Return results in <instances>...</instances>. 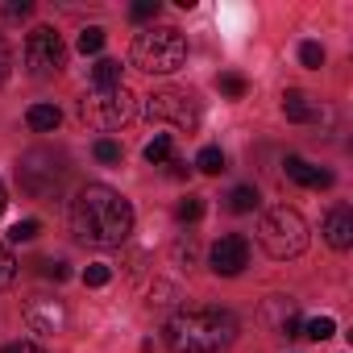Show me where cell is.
I'll return each instance as SVG.
<instances>
[{"mask_svg": "<svg viewBox=\"0 0 353 353\" xmlns=\"http://www.w3.org/2000/svg\"><path fill=\"white\" fill-rule=\"evenodd\" d=\"M71 233L83 245H121L133 233V204L108 183H88L71 200Z\"/></svg>", "mask_w": 353, "mask_h": 353, "instance_id": "6da1fadb", "label": "cell"}, {"mask_svg": "<svg viewBox=\"0 0 353 353\" xmlns=\"http://www.w3.org/2000/svg\"><path fill=\"white\" fill-rule=\"evenodd\" d=\"M237 332L241 324L225 307H188L166 320V345L174 353H225Z\"/></svg>", "mask_w": 353, "mask_h": 353, "instance_id": "7a4b0ae2", "label": "cell"}, {"mask_svg": "<svg viewBox=\"0 0 353 353\" xmlns=\"http://www.w3.org/2000/svg\"><path fill=\"white\" fill-rule=\"evenodd\" d=\"M67 179H71V162H67L63 150L34 145V150H26L21 162H17V183H21V192L34 196V200H59L63 188H67Z\"/></svg>", "mask_w": 353, "mask_h": 353, "instance_id": "3957f363", "label": "cell"}, {"mask_svg": "<svg viewBox=\"0 0 353 353\" xmlns=\"http://www.w3.org/2000/svg\"><path fill=\"white\" fill-rule=\"evenodd\" d=\"M129 59L145 75H170V71H179L188 63V42L174 26H150V30H141L133 38Z\"/></svg>", "mask_w": 353, "mask_h": 353, "instance_id": "277c9868", "label": "cell"}, {"mask_svg": "<svg viewBox=\"0 0 353 353\" xmlns=\"http://www.w3.org/2000/svg\"><path fill=\"white\" fill-rule=\"evenodd\" d=\"M258 241L262 250L274 258V262H287V258H299L307 250V221L295 212V208H270L258 225Z\"/></svg>", "mask_w": 353, "mask_h": 353, "instance_id": "5b68a950", "label": "cell"}, {"mask_svg": "<svg viewBox=\"0 0 353 353\" xmlns=\"http://www.w3.org/2000/svg\"><path fill=\"white\" fill-rule=\"evenodd\" d=\"M79 117H83V125H92V129H100V133H112V129H121L129 117H133V96H129V88L121 83V88H92L83 100H79Z\"/></svg>", "mask_w": 353, "mask_h": 353, "instance_id": "8992f818", "label": "cell"}, {"mask_svg": "<svg viewBox=\"0 0 353 353\" xmlns=\"http://www.w3.org/2000/svg\"><path fill=\"white\" fill-rule=\"evenodd\" d=\"M145 117L150 121H162V125H174V129H196L200 125V108L188 92H174V88H158L145 96Z\"/></svg>", "mask_w": 353, "mask_h": 353, "instance_id": "52a82bcc", "label": "cell"}, {"mask_svg": "<svg viewBox=\"0 0 353 353\" xmlns=\"http://www.w3.org/2000/svg\"><path fill=\"white\" fill-rule=\"evenodd\" d=\"M63 63H67V46H63V38H59L50 26H38V30L26 38V67H30V75L46 79V75H54Z\"/></svg>", "mask_w": 353, "mask_h": 353, "instance_id": "ba28073f", "label": "cell"}, {"mask_svg": "<svg viewBox=\"0 0 353 353\" xmlns=\"http://www.w3.org/2000/svg\"><path fill=\"white\" fill-rule=\"evenodd\" d=\"M208 262H212V270H216L221 279H233V274H241V270L250 266V241H245L241 233H229V237H221V241L212 245Z\"/></svg>", "mask_w": 353, "mask_h": 353, "instance_id": "9c48e42d", "label": "cell"}, {"mask_svg": "<svg viewBox=\"0 0 353 353\" xmlns=\"http://www.w3.org/2000/svg\"><path fill=\"white\" fill-rule=\"evenodd\" d=\"M26 324H30L34 332H63V328H67V307H63V299H50V295L26 299Z\"/></svg>", "mask_w": 353, "mask_h": 353, "instance_id": "30bf717a", "label": "cell"}, {"mask_svg": "<svg viewBox=\"0 0 353 353\" xmlns=\"http://www.w3.org/2000/svg\"><path fill=\"white\" fill-rule=\"evenodd\" d=\"M320 233H324V241H328L332 250H349V245H353V208H349V204L328 208Z\"/></svg>", "mask_w": 353, "mask_h": 353, "instance_id": "8fae6325", "label": "cell"}, {"mask_svg": "<svg viewBox=\"0 0 353 353\" xmlns=\"http://www.w3.org/2000/svg\"><path fill=\"white\" fill-rule=\"evenodd\" d=\"M283 170H287V179L291 183H299V188H332V170H324V166H312V162H303V158H287L283 162Z\"/></svg>", "mask_w": 353, "mask_h": 353, "instance_id": "7c38bea8", "label": "cell"}, {"mask_svg": "<svg viewBox=\"0 0 353 353\" xmlns=\"http://www.w3.org/2000/svg\"><path fill=\"white\" fill-rule=\"evenodd\" d=\"M283 117H287V121H295V125H307V121H316V117H320V108H316V100H312L307 92L291 88V92H283Z\"/></svg>", "mask_w": 353, "mask_h": 353, "instance_id": "4fadbf2b", "label": "cell"}, {"mask_svg": "<svg viewBox=\"0 0 353 353\" xmlns=\"http://www.w3.org/2000/svg\"><path fill=\"white\" fill-rule=\"evenodd\" d=\"M26 125H30L34 133H54V129L63 125V112H59L54 104H30V112H26Z\"/></svg>", "mask_w": 353, "mask_h": 353, "instance_id": "5bb4252c", "label": "cell"}, {"mask_svg": "<svg viewBox=\"0 0 353 353\" xmlns=\"http://www.w3.org/2000/svg\"><path fill=\"white\" fill-rule=\"evenodd\" d=\"M258 204H262V196H258V188H250V183H241V188L229 192V212H237V216L258 212Z\"/></svg>", "mask_w": 353, "mask_h": 353, "instance_id": "9a60e30c", "label": "cell"}, {"mask_svg": "<svg viewBox=\"0 0 353 353\" xmlns=\"http://www.w3.org/2000/svg\"><path fill=\"white\" fill-rule=\"evenodd\" d=\"M92 88H121V63L117 59H100L96 67H92Z\"/></svg>", "mask_w": 353, "mask_h": 353, "instance_id": "2e32d148", "label": "cell"}, {"mask_svg": "<svg viewBox=\"0 0 353 353\" xmlns=\"http://www.w3.org/2000/svg\"><path fill=\"white\" fill-rule=\"evenodd\" d=\"M196 166H200L204 174H221V170H225V150H221V145H204V150L196 154Z\"/></svg>", "mask_w": 353, "mask_h": 353, "instance_id": "e0dca14e", "label": "cell"}, {"mask_svg": "<svg viewBox=\"0 0 353 353\" xmlns=\"http://www.w3.org/2000/svg\"><path fill=\"white\" fill-rule=\"evenodd\" d=\"M145 162H150V166L170 162V133H158L154 141H145Z\"/></svg>", "mask_w": 353, "mask_h": 353, "instance_id": "ac0fdd59", "label": "cell"}, {"mask_svg": "<svg viewBox=\"0 0 353 353\" xmlns=\"http://www.w3.org/2000/svg\"><path fill=\"white\" fill-rule=\"evenodd\" d=\"M299 332H303V336H312V341H328V336L336 332V320H332V316H312Z\"/></svg>", "mask_w": 353, "mask_h": 353, "instance_id": "d6986e66", "label": "cell"}, {"mask_svg": "<svg viewBox=\"0 0 353 353\" xmlns=\"http://www.w3.org/2000/svg\"><path fill=\"white\" fill-rule=\"evenodd\" d=\"M216 88L229 96V100H241L245 92H250V83H245V75H237V71H225L221 79H216Z\"/></svg>", "mask_w": 353, "mask_h": 353, "instance_id": "ffe728a7", "label": "cell"}, {"mask_svg": "<svg viewBox=\"0 0 353 353\" xmlns=\"http://www.w3.org/2000/svg\"><path fill=\"white\" fill-rule=\"evenodd\" d=\"M92 154H96V162H104V166H117L121 162V141H112V137H100L96 145H92Z\"/></svg>", "mask_w": 353, "mask_h": 353, "instance_id": "44dd1931", "label": "cell"}, {"mask_svg": "<svg viewBox=\"0 0 353 353\" xmlns=\"http://www.w3.org/2000/svg\"><path fill=\"white\" fill-rule=\"evenodd\" d=\"M174 216H179V225H196V221L204 216V200H200V196H188V200H179Z\"/></svg>", "mask_w": 353, "mask_h": 353, "instance_id": "7402d4cb", "label": "cell"}, {"mask_svg": "<svg viewBox=\"0 0 353 353\" xmlns=\"http://www.w3.org/2000/svg\"><path fill=\"white\" fill-rule=\"evenodd\" d=\"M75 46H79V54H100V50H104V30H100V26H92V30H83Z\"/></svg>", "mask_w": 353, "mask_h": 353, "instance_id": "603a6c76", "label": "cell"}, {"mask_svg": "<svg viewBox=\"0 0 353 353\" xmlns=\"http://www.w3.org/2000/svg\"><path fill=\"white\" fill-rule=\"evenodd\" d=\"M38 233H42V221H34V216H30V221H17V225L9 229V241H13V245H21V241H34Z\"/></svg>", "mask_w": 353, "mask_h": 353, "instance_id": "cb8c5ba5", "label": "cell"}, {"mask_svg": "<svg viewBox=\"0 0 353 353\" xmlns=\"http://www.w3.org/2000/svg\"><path fill=\"white\" fill-rule=\"evenodd\" d=\"M299 63H303L307 71H320V67H324V46H320V42H303V46H299Z\"/></svg>", "mask_w": 353, "mask_h": 353, "instance_id": "d4e9b609", "label": "cell"}, {"mask_svg": "<svg viewBox=\"0 0 353 353\" xmlns=\"http://www.w3.org/2000/svg\"><path fill=\"white\" fill-rule=\"evenodd\" d=\"M13 279H17V258L9 254V245H0V291L13 287Z\"/></svg>", "mask_w": 353, "mask_h": 353, "instance_id": "484cf974", "label": "cell"}, {"mask_svg": "<svg viewBox=\"0 0 353 353\" xmlns=\"http://www.w3.org/2000/svg\"><path fill=\"white\" fill-rule=\"evenodd\" d=\"M108 279H112V270H108L104 262H92V266L83 270V283H88V287H104Z\"/></svg>", "mask_w": 353, "mask_h": 353, "instance_id": "4316f807", "label": "cell"}, {"mask_svg": "<svg viewBox=\"0 0 353 353\" xmlns=\"http://www.w3.org/2000/svg\"><path fill=\"white\" fill-rule=\"evenodd\" d=\"M158 9H162L158 0H137V5L129 9V17H133V21H154V17H158Z\"/></svg>", "mask_w": 353, "mask_h": 353, "instance_id": "83f0119b", "label": "cell"}, {"mask_svg": "<svg viewBox=\"0 0 353 353\" xmlns=\"http://www.w3.org/2000/svg\"><path fill=\"white\" fill-rule=\"evenodd\" d=\"M30 13H34L30 0H9V5H5V17H13V21H21V17H30Z\"/></svg>", "mask_w": 353, "mask_h": 353, "instance_id": "f1b7e54d", "label": "cell"}, {"mask_svg": "<svg viewBox=\"0 0 353 353\" xmlns=\"http://www.w3.org/2000/svg\"><path fill=\"white\" fill-rule=\"evenodd\" d=\"M38 266H42V274H50V279H67V274H71L67 262H50V258H46V262H38Z\"/></svg>", "mask_w": 353, "mask_h": 353, "instance_id": "f546056e", "label": "cell"}, {"mask_svg": "<svg viewBox=\"0 0 353 353\" xmlns=\"http://www.w3.org/2000/svg\"><path fill=\"white\" fill-rule=\"evenodd\" d=\"M0 353H46V349H38L34 341H13V345H5Z\"/></svg>", "mask_w": 353, "mask_h": 353, "instance_id": "4dcf8cb0", "label": "cell"}, {"mask_svg": "<svg viewBox=\"0 0 353 353\" xmlns=\"http://www.w3.org/2000/svg\"><path fill=\"white\" fill-rule=\"evenodd\" d=\"M5 75H9V46L0 38V83H5Z\"/></svg>", "mask_w": 353, "mask_h": 353, "instance_id": "1f68e13d", "label": "cell"}, {"mask_svg": "<svg viewBox=\"0 0 353 353\" xmlns=\"http://www.w3.org/2000/svg\"><path fill=\"white\" fill-rule=\"evenodd\" d=\"M9 208V192H5V183H0V212Z\"/></svg>", "mask_w": 353, "mask_h": 353, "instance_id": "d6a6232c", "label": "cell"}]
</instances>
